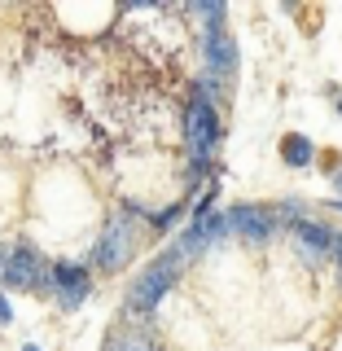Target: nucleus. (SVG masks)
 <instances>
[{
  "instance_id": "nucleus-1",
  "label": "nucleus",
  "mask_w": 342,
  "mask_h": 351,
  "mask_svg": "<svg viewBox=\"0 0 342 351\" xmlns=\"http://www.w3.org/2000/svg\"><path fill=\"white\" fill-rule=\"evenodd\" d=\"M180 268L184 263L171 255V250H162L158 259L149 263L145 272H141L136 281H132V290H127V316H149L154 307H158V299L175 285V277H180Z\"/></svg>"
},
{
  "instance_id": "nucleus-2",
  "label": "nucleus",
  "mask_w": 342,
  "mask_h": 351,
  "mask_svg": "<svg viewBox=\"0 0 342 351\" xmlns=\"http://www.w3.org/2000/svg\"><path fill=\"white\" fill-rule=\"evenodd\" d=\"M132 250H136L132 219H127V211H114V215L106 219V228H101V237H97V246H93V263H97L101 272H119V268H127Z\"/></svg>"
},
{
  "instance_id": "nucleus-3",
  "label": "nucleus",
  "mask_w": 342,
  "mask_h": 351,
  "mask_svg": "<svg viewBox=\"0 0 342 351\" xmlns=\"http://www.w3.org/2000/svg\"><path fill=\"white\" fill-rule=\"evenodd\" d=\"M184 141H189V167L206 171L219 145V119L206 101H189V110H184Z\"/></svg>"
},
{
  "instance_id": "nucleus-4",
  "label": "nucleus",
  "mask_w": 342,
  "mask_h": 351,
  "mask_svg": "<svg viewBox=\"0 0 342 351\" xmlns=\"http://www.w3.org/2000/svg\"><path fill=\"white\" fill-rule=\"evenodd\" d=\"M49 268H53V263L44 259L36 246H9L5 250V281H0V285H9V290H36V281Z\"/></svg>"
},
{
  "instance_id": "nucleus-5",
  "label": "nucleus",
  "mask_w": 342,
  "mask_h": 351,
  "mask_svg": "<svg viewBox=\"0 0 342 351\" xmlns=\"http://www.w3.org/2000/svg\"><path fill=\"white\" fill-rule=\"evenodd\" d=\"M228 228H233L241 241H250V246H268L281 224L272 219V211H263V206H233V211H228Z\"/></svg>"
},
{
  "instance_id": "nucleus-6",
  "label": "nucleus",
  "mask_w": 342,
  "mask_h": 351,
  "mask_svg": "<svg viewBox=\"0 0 342 351\" xmlns=\"http://www.w3.org/2000/svg\"><path fill=\"white\" fill-rule=\"evenodd\" d=\"M233 71H237V44L224 31V22H219V27L206 31V75L219 80V84H228V75H233Z\"/></svg>"
},
{
  "instance_id": "nucleus-7",
  "label": "nucleus",
  "mask_w": 342,
  "mask_h": 351,
  "mask_svg": "<svg viewBox=\"0 0 342 351\" xmlns=\"http://www.w3.org/2000/svg\"><path fill=\"white\" fill-rule=\"evenodd\" d=\"M53 281H58V307L62 312H75L88 290H93V277L80 268V263H53Z\"/></svg>"
},
{
  "instance_id": "nucleus-8",
  "label": "nucleus",
  "mask_w": 342,
  "mask_h": 351,
  "mask_svg": "<svg viewBox=\"0 0 342 351\" xmlns=\"http://www.w3.org/2000/svg\"><path fill=\"white\" fill-rule=\"evenodd\" d=\"M294 241H299V255L307 263H321L325 255H334V233H329L321 219H299L294 224Z\"/></svg>"
},
{
  "instance_id": "nucleus-9",
  "label": "nucleus",
  "mask_w": 342,
  "mask_h": 351,
  "mask_svg": "<svg viewBox=\"0 0 342 351\" xmlns=\"http://www.w3.org/2000/svg\"><path fill=\"white\" fill-rule=\"evenodd\" d=\"M281 154H285V162H290V167H307V162L316 158V149H312V141H307V136H290Z\"/></svg>"
},
{
  "instance_id": "nucleus-10",
  "label": "nucleus",
  "mask_w": 342,
  "mask_h": 351,
  "mask_svg": "<svg viewBox=\"0 0 342 351\" xmlns=\"http://www.w3.org/2000/svg\"><path fill=\"white\" fill-rule=\"evenodd\" d=\"M132 347H136V334H119V329L110 334V343H106V351H132Z\"/></svg>"
},
{
  "instance_id": "nucleus-11",
  "label": "nucleus",
  "mask_w": 342,
  "mask_h": 351,
  "mask_svg": "<svg viewBox=\"0 0 342 351\" xmlns=\"http://www.w3.org/2000/svg\"><path fill=\"white\" fill-rule=\"evenodd\" d=\"M175 219H180V206H171V211L154 215V224H158V228H167V224H175Z\"/></svg>"
},
{
  "instance_id": "nucleus-12",
  "label": "nucleus",
  "mask_w": 342,
  "mask_h": 351,
  "mask_svg": "<svg viewBox=\"0 0 342 351\" xmlns=\"http://www.w3.org/2000/svg\"><path fill=\"white\" fill-rule=\"evenodd\" d=\"M14 321V312H9V303H5V294H0V325H9Z\"/></svg>"
},
{
  "instance_id": "nucleus-13",
  "label": "nucleus",
  "mask_w": 342,
  "mask_h": 351,
  "mask_svg": "<svg viewBox=\"0 0 342 351\" xmlns=\"http://www.w3.org/2000/svg\"><path fill=\"white\" fill-rule=\"evenodd\" d=\"M334 255H338V263H342V233H334Z\"/></svg>"
},
{
  "instance_id": "nucleus-14",
  "label": "nucleus",
  "mask_w": 342,
  "mask_h": 351,
  "mask_svg": "<svg viewBox=\"0 0 342 351\" xmlns=\"http://www.w3.org/2000/svg\"><path fill=\"white\" fill-rule=\"evenodd\" d=\"M132 351H154V343H145V338H136V347Z\"/></svg>"
},
{
  "instance_id": "nucleus-15",
  "label": "nucleus",
  "mask_w": 342,
  "mask_h": 351,
  "mask_svg": "<svg viewBox=\"0 0 342 351\" xmlns=\"http://www.w3.org/2000/svg\"><path fill=\"white\" fill-rule=\"evenodd\" d=\"M334 189H338V193H342V171H334Z\"/></svg>"
},
{
  "instance_id": "nucleus-16",
  "label": "nucleus",
  "mask_w": 342,
  "mask_h": 351,
  "mask_svg": "<svg viewBox=\"0 0 342 351\" xmlns=\"http://www.w3.org/2000/svg\"><path fill=\"white\" fill-rule=\"evenodd\" d=\"M329 206H334V211H342V197H338V202H329Z\"/></svg>"
},
{
  "instance_id": "nucleus-17",
  "label": "nucleus",
  "mask_w": 342,
  "mask_h": 351,
  "mask_svg": "<svg viewBox=\"0 0 342 351\" xmlns=\"http://www.w3.org/2000/svg\"><path fill=\"white\" fill-rule=\"evenodd\" d=\"M22 351H40V347H22Z\"/></svg>"
},
{
  "instance_id": "nucleus-18",
  "label": "nucleus",
  "mask_w": 342,
  "mask_h": 351,
  "mask_svg": "<svg viewBox=\"0 0 342 351\" xmlns=\"http://www.w3.org/2000/svg\"><path fill=\"white\" fill-rule=\"evenodd\" d=\"M338 114H342V101H338Z\"/></svg>"
}]
</instances>
